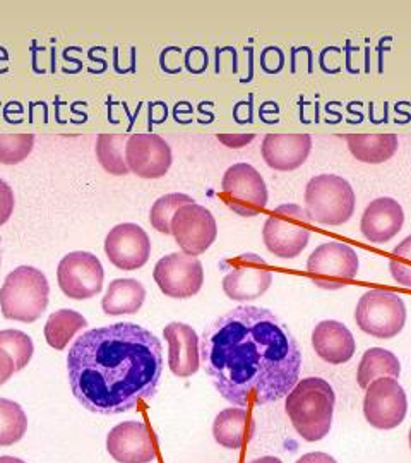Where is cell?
Instances as JSON below:
<instances>
[{
	"instance_id": "6da1fadb",
	"label": "cell",
	"mask_w": 411,
	"mask_h": 463,
	"mask_svg": "<svg viewBox=\"0 0 411 463\" xmlns=\"http://www.w3.org/2000/svg\"><path fill=\"white\" fill-rule=\"evenodd\" d=\"M201 365L216 391L235 407L283 400L300 376L302 352L269 309L238 306L204 328Z\"/></svg>"
},
{
	"instance_id": "7a4b0ae2",
	"label": "cell",
	"mask_w": 411,
	"mask_h": 463,
	"mask_svg": "<svg viewBox=\"0 0 411 463\" xmlns=\"http://www.w3.org/2000/svg\"><path fill=\"white\" fill-rule=\"evenodd\" d=\"M163 372L161 342L135 323L84 331L67 353V377L83 408L100 415L134 410L158 391Z\"/></svg>"
},
{
	"instance_id": "3957f363",
	"label": "cell",
	"mask_w": 411,
	"mask_h": 463,
	"mask_svg": "<svg viewBox=\"0 0 411 463\" xmlns=\"http://www.w3.org/2000/svg\"><path fill=\"white\" fill-rule=\"evenodd\" d=\"M336 393L322 377L298 379L285 396V410L293 429L304 441L324 439L332 427Z\"/></svg>"
},
{
	"instance_id": "277c9868",
	"label": "cell",
	"mask_w": 411,
	"mask_h": 463,
	"mask_svg": "<svg viewBox=\"0 0 411 463\" xmlns=\"http://www.w3.org/2000/svg\"><path fill=\"white\" fill-rule=\"evenodd\" d=\"M50 285L45 273L33 266H19L0 287V309L5 319L34 323L48 306Z\"/></svg>"
},
{
	"instance_id": "5b68a950",
	"label": "cell",
	"mask_w": 411,
	"mask_h": 463,
	"mask_svg": "<svg viewBox=\"0 0 411 463\" xmlns=\"http://www.w3.org/2000/svg\"><path fill=\"white\" fill-rule=\"evenodd\" d=\"M304 204L310 222L338 227L346 223L355 213L356 196L351 184L341 175L320 173L305 185Z\"/></svg>"
},
{
	"instance_id": "8992f818",
	"label": "cell",
	"mask_w": 411,
	"mask_h": 463,
	"mask_svg": "<svg viewBox=\"0 0 411 463\" xmlns=\"http://www.w3.org/2000/svg\"><path fill=\"white\" fill-rule=\"evenodd\" d=\"M308 216L302 206L285 203L266 218L262 240L266 249L279 259H295L310 240Z\"/></svg>"
},
{
	"instance_id": "52a82bcc",
	"label": "cell",
	"mask_w": 411,
	"mask_h": 463,
	"mask_svg": "<svg viewBox=\"0 0 411 463\" xmlns=\"http://www.w3.org/2000/svg\"><path fill=\"white\" fill-rule=\"evenodd\" d=\"M355 323L370 337L391 340L398 337L406 323V306L398 293L372 288L360 297L355 309Z\"/></svg>"
},
{
	"instance_id": "ba28073f",
	"label": "cell",
	"mask_w": 411,
	"mask_h": 463,
	"mask_svg": "<svg viewBox=\"0 0 411 463\" xmlns=\"http://www.w3.org/2000/svg\"><path fill=\"white\" fill-rule=\"evenodd\" d=\"M360 259L356 250L344 242L329 240L313 250L307 259V273L315 287L339 290L358 275Z\"/></svg>"
},
{
	"instance_id": "9c48e42d",
	"label": "cell",
	"mask_w": 411,
	"mask_h": 463,
	"mask_svg": "<svg viewBox=\"0 0 411 463\" xmlns=\"http://www.w3.org/2000/svg\"><path fill=\"white\" fill-rule=\"evenodd\" d=\"M221 198L233 213L252 218L266 210L267 185L262 175L249 163H235L221 180Z\"/></svg>"
},
{
	"instance_id": "30bf717a",
	"label": "cell",
	"mask_w": 411,
	"mask_h": 463,
	"mask_svg": "<svg viewBox=\"0 0 411 463\" xmlns=\"http://www.w3.org/2000/svg\"><path fill=\"white\" fill-rule=\"evenodd\" d=\"M221 268L226 269V275L223 278V292L228 299L236 302L259 299L273 285L269 264L257 254L247 252L233 259H226L221 262Z\"/></svg>"
},
{
	"instance_id": "8fae6325",
	"label": "cell",
	"mask_w": 411,
	"mask_h": 463,
	"mask_svg": "<svg viewBox=\"0 0 411 463\" xmlns=\"http://www.w3.org/2000/svg\"><path fill=\"white\" fill-rule=\"evenodd\" d=\"M170 230L182 252L192 257L204 254L218 237L214 215L196 201L178 208L172 218Z\"/></svg>"
},
{
	"instance_id": "7c38bea8",
	"label": "cell",
	"mask_w": 411,
	"mask_h": 463,
	"mask_svg": "<svg viewBox=\"0 0 411 463\" xmlns=\"http://www.w3.org/2000/svg\"><path fill=\"white\" fill-rule=\"evenodd\" d=\"M408 412V398L394 377H379L365 388L363 415L372 427L389 431L405 420Z\"/></svg>"
},
{
	"instance_id": "4fadbf2b",
	"label": "cell",
	"mask_w": 411,
	"mask_h": 463,
	"mask_svg": "<svg viewBox=\"0 0 411 463\" xmlns=\"http://www.w3.org/2000/svg\"><path fill=\"white\" fill-rule=\"evenodd\" d=\"M104 269L98 257L84 250H74L64 256L57 268V281L65 297L86 300L102 292Z\"/></svg>"
},
{
	"instance_id": "5bb4252c",
	"label": "cell",
	"mask_w": 411,
	"mask_h": 463,
	"mask_svg": "<svg viewBox=\"0 0 411 463\" xmlns=\"http://www.w3.org/2000/svg\"><path fill=\"white\" fill-rule=\"evenodd\" d=\"M153 278L170 299H191L204 285L203 262L184 252H172L156 262Z\"/></svg>"
},
{
	"instance_id": "9a60e30c",
	"label": "cell",
	"mask_w": 411,
	"mask_h": 463,
	"mask_svg": "<svg viewBox=\"0 0 411 463\" xmlns=\"http://www.w3.org/2000/svg\"><path fill=\"white\" fill-rule=\"evenodd\" d=\"M104 254L118 269L135 271L151 257L149 235L137 223H120L108 232L104 238Z\"/></svg>"
},
{
	"instance_id": "2e32d148",
	"label": "cell",
	"mask_w": 411,
	"mask_h": 463,
	"mask_svg": "<svg viewBox=\"0 0 411 463\" xmlns=\"http://www.w3.org/2000/svg\"><path fill=\"white\" fill-rule=\"evenodd\" d=\"M125 161L130 172L141 179H161L172 167V148L158 134H132L127 139Z\"/></svg>"
},
{
	"instance_id": "e0dca14e",
	"label": "cell",
	"mask_w": 411,
	"mask_h": 463,
	"mask_svg": "<svg viewBox=\"0 0 411 463\" xmlns=\"http://www.w3.org/2000/svg\"><path fill=\"white\" fill-rule=\"evenodd\" d=\"M106 450L118 463H151L156 458V446L149 427L139 420H125L106 436Z\"/></svg>"
},
{
	"instance_id": "ac0fdd59",
	"label": "cell",
	"mask_w": 411,
	"mask_h": 463,
	"mask_svg": "<svg viewBox=\"0 0 411 463\" xmlns=\"http://www.w3.org/2000/svg\"><path fill=\"white\" fill-rule=\"evenodd\" d=\"M312 136L307 132L266 134L261 144V154L266 165L278 172H292L300 168L312 153Z\"/></svg>"
},
{
	"instance_id": "d6986e66",
	"label": "cell",
	"mask_w": 411,
	"mask_h": 463,
	"mask_svg": "<svg viewBox=\"0 0 411 463\" xmlns=\"http://www.w3.org/2000/svg\"><path fill=\"white\" fill-rule=\"evenodd\" d=\"M168 343V367L177 377H191L201 367V338L187 323L173 321L163 328Z\"/></svg>"
},
{
	"instance_id": "ffe728a7",
	"label": "cell",
	"mask_w": 411,
	"mask_h": 463,
	"mask_svg": "<svg viewBox=\"0 0 411 463\" xmlns=\"http://www.w3.org/2000/svg\"><path fill=\"white\" fill-rule=\"evenodd\" d=\"M403 223V206L396 199L384 196L367 204L360 220V230L370 244H386L401 232Z\"/></svg>"
},
{
	"instance_id": "44dd1931",
	"label": "cell",
	"mask_w": 411,
	"mask_h": 463,
	"mask_svg": "<svg viewBox=\"0 0 411 463\" xmlns=\"http://www.w3.org/2000/svg\"><path fill=\"white\" fill-rule=\"evenodd\" d=\"M312 348L324 362L341 365L353 358L356 340L346 324L336 319H324L317 323L312 331Z\"/></svg>"
},
{
	"instance_id": "7402d4cb",
	"label": "cell",
	"mask_w": 411,
	"mask_h": 463,
	"mask_svg": "<svg viewBox=\"0 0 411 463\" xmlns=\"http://www.w3.org/2000/svg\"><path fill=\"white\" fill-rule=\"evenodd\" d=\"M255 420L247 408L230 407L221 410L212 422V436L219 446L240 450L254 438Z\"/></svg>"
},
{
	"instance_id": "603a6c76",
	"label": "cell",
	"mask_w": 411,
	"mask_h": 463,
	"mask_svg": "<svg viewBox=\"0 0 411 463\" xmlns=\"http://www.w3.org/2000/svg\"><path fill=\"white\" fill-rule=\"evenodd\" d=\"M346 144L356 161L368 165H381L389 161L398 151V136L393 132L348 134Z\"/></svg>"
},
{
	"instance_id": "cb8c5ba5",
	"label": "cell",
	"mask_w": 411,
	"mask_h": 463,
	"mask_svg": "<svg viewBox=\"0 0 411 463\" xmlns=\"http://www.w3.org/2000/svg\"><path fill=\"white\" fill-rule=\"evenodd\" d=\"M146 300V288L134 278H117L106 288L102 309L108 316L135 314Z\"/></svg>"
},
{
	"instance_id": "d4e9b609",
	"label": "cell",
	"mask_w": 411,
	"mask_h": 463,
	"mask_svg": "<svg viewBox=\"0 0 411 463\" xmlns=\"http://www.w3.org/2000/svg\"><path fill=\"white\" fill-rule=\"evenodd\" d=\"M399 374H401V364L396 355L381 347H374L362 355V360L356 369V381L360 388L365 389L372 381L379 377L398 379Z\"/></svg>"
},
{
	"instance_id": "484cf974",
	"label": "cell",
	"mask_w": 411,
	"mask_h": 463,
	"mask_svg": "<svg viewBox=\"0 0 411 463\" xmlns=\"http://www.w3.org/2000/svg\"><path fill=\"white\" fill-rule=\"evenodd\" d=\"M88 326V321L81 312L74 309H59L52 312L45 323V340L52 348L62 350L69 345V342Z\"/></svg>"
},
{
	"instance_id": "4316f807",
	"label": "cell",
	"mask_w": 411,
	"mask_h": 463,
	"mask_svg": "<svg viewBox=\"0 0 411 463\" xmlns=\"http://www.w3.org/2000/svg\"><path fill=\"white\" fill-rule=\"evenodd\" d=\"M127 134H100L96 137L95 153L96 160L110 175H127L130 172L125 161Z\"/></svg>"
},
{
	"instance_id": "83f0119b",
	"label": "cell",
	"mask_w": 411,
	"mask_h": 463,
	"mask_svg": "<svg viewBox=\"0 0 411 463\" xmlns=\"http://www.w3.org/2000/svg\"><path fill=\"white\" fill-rule=\"evenodd\" d=\"M28 415L14 400L0 398V446H12L26 436Z\"/></svg>"
},
{
	"instance_id": "f1b7e54d",
	"label": "cell",
	"mask_w": 411,
	"mask_h": 463,
	"mask_svg": "<svg viewBox=\"0 0 411 463\" xmlns=\"http://www.w3.org/2000/svg\"><path fill=\"white\" fill-rule=\"evenodd\" d=\"M189 203H194V199L187 194H182V192H172V194H165L158 198L149 211V222L153 229L158 230L160 233L172 235L170 225H172L173 215H175L178 208Z\"/></svg>"
},
{
	"instance_id": "f546056e",
	"label": "cell",
	"mask_w": 411,
	"mask_h": 463,
	"mask_svg": "<svg viewBox=\"0 0 411 463\" xmlns=\"http://www.w3.org/2000/svg\"><path fill=\"white\" fill-rule=\"evenodd\" d=\"M0 347L14 358L15 372L28 367L34 353L33 340L21 330H0Z\"/></svg>"
},
{
	"instance_id": "4dcf8cb0",
	"label": "cell",
	"mask_w": 411,
	"mask_h": 463,
	"mask_svg": "<svg viewBox=\"0 0 411 463\" xmlns=\"http://www.w3.org/2000/svg\"><path fill=\"white\" fill-rule=\"evenodd\" d=\"M34 148V136L29 132L0 134V163L17 165L29 156Z\"/></svg>"
},
{
	"instance_id": "1f68e13d",
	"label": "cell",
	"mask_w": 411,
	"mask_h": 463,
	"mask_svg": "<svg viewBox=\"0 0 411 463\" xmlns=\"http://www.w3.org/2000/svg\"><path fill=\"white\" fill-rule=\"evenodd\" d=\"M389 273L398 285L411 288V235L393 249L389 259Z\"/></svg>"
},
{
	"instance_id": "d6a6232c",
	"label": "cell",
	"mask_w": 411,
	"mask_h": 463,
	"mask_svg": "<svg viewBox=\"0 0 411 463\" xmlns=\"http://www.w3.org/2000/svg\"><path fill=\"white\" fill-rule=\"evenodd\" d=\"M14 206L15 198L12 187L5 180L0 179V227L10 220V216L14 213Z\"/></svg>"
},
{
	"instance_id": "836d02e7",
	"label": "cell",
	"mask_w": 411,
	"mask_h": 463,
	"mask_svg": "<svg viewBox=\"0 0 411 463\" xmlns=\"http://www.w3.org/2000/svg\"><path fill=\"white\" fill-rule=\"evenodd\" d=\"M15 372L14 358L0 347V386L5 384Z\"/></svg>"
},
{
	"instance_id": "e575fe53",
	"label": "cell",
	"mask_w": 411,
	"mask_h": 463,
	"mask_svg": "<svg viewBox=\"0 0 411 463\" xmlns=\"http://www.w3.org/2000/svg\"><path fill=\"white\" fill-rule=\"evenodd\" d=\"M255 134H218V139L221 142L228 146V148H242V146L249 144L254 141Z\"/></svg>"
},
{
	"instance_id": "d590c367",
	"label": "cell",
	"mask_w": 411,
	"mask_h": 463,
	"mask_svg": "<svg viewBox=\"0 0 411 463\" xmlns=\"http://www.w3.org/2000/svg\"><path fill=\"white\" fill-rule=\"evenodd\" d=\"M295 463H338V460L324 451H310V453L302 455Z\"/></svg>"
},
{
	"instance_id": "8d00e7d4",
	"label": "cell",
	"mask_w": 411,
	"mask_h": 463,
	"mask_svg": "<svg viewBox=\"0 0 411 463\" xmlns=\"http://www.w3.org/2000/svg\"><path fill=\"white\" fill-rule=\"evenodd\" d=\"M249 463H283V462L279 460L278 457H273V455H266V457L255 458V460H252Z\"/></svg>"
},
{
	"instance_id": "74e56055",
	"label": "cell",
	"mask_w": 411,
	"mask_h": 463,
	"mask_svg": "<svg viewBox=\"0 0 411 463\" xmlns=\"http://www.w3.org/2000/svg\"><path fill=\"white\" fill-rule=\"evenodd\" d=\"M0 463H26L24 460H21V458L17 457H10V455H3V457H0Z\"/></svg>"
},
{
	"instance_id": "f35d334b",
	"label": "cell",
	"mask_w": 411,
	"mask_h": 463,
	"mask_svg": "<svg viewBox=\"0 0 411 463\" xmlns=\"http://www.w3.org/2000/svg\"><path fill=\"white\" fill-rule=\"evenodd\" d=\"M408 445H410V450H411V427H410V432H408Z\"/></svg>"
},
{
	"instance_id": "ab89813d",
	"label": "cell",
	"mask_w": 411,
	"mask_h": 463,
	"mask_svg": "<svg viewBox=\"0 0 411 463\" xmlns=\"http://www.w3.org/2000/svg\"><path fill=\"white\" fill-rule=\"evenodd\" d=\"M0 264H2V256H0Z\"/></svg>"
}]
</instances>
